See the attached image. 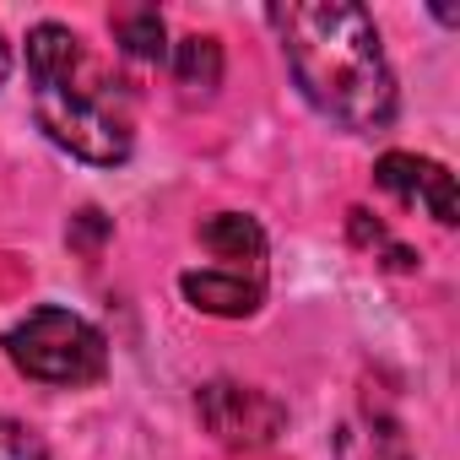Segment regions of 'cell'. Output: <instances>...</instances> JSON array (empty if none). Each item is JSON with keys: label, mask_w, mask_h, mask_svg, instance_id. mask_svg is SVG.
<instances>
[{"label": "cell", "mask_w": 460, "mask_h": 460, "mask_svg": "<svg viewBox=\"0 0 460 460\" xmlns=\"http://www.w3.org/2000/svg\"><path fill=\"white\" fill-rule=\"evenodd\" d=\"M266 22L282 39L288 71L304 103L347 136L390 130L401 114V87L385 60L379 28L352 0H288L266 6Z\"/></svg>", "instance_id": "6da1fadb"}, {"label": "cell", "mask_w": 460, "mask_h": 460, "mask_svg": "<svg viewBox=\"0 0 460 460\" xmlns=\"http://www.w3.org/2000/svg\"><path fill=\"white\" fill-rule=\"evenodd\" d=\"M28 82L39 130L93 168H119L136 152L130 87L87 55V44L66 22L28 28Z\"/></svg>", "instance_id": "7a4b0ae2"}, {"label": "cell", "mask_w": 460, "mask_h": 460, "mask_svg": "<svg viewBox=\"0 0 460 460\" xmlns=\"http://www.w3.org/2000/svg\"><path fill=\"white\" fill-rule=\"evenodd\" d=\"M6 358L22 379L49 385V390H82V385H98L109 374L103 331L87 314L60 309V304H44L28 320H17L6 331Z\"/></svg>", "instance_id": "3957f363"}, {"label": "cell", "mask_w": 460, "mask_h": 460, "mask_svg": "<svg viewBox=\"0 0 460 460\" xmlns=\"http://www.w3.org/2000/svg\"><path fill=\"white\" fill-rule=\"evenodd\" d=\"M195 411L206 422V433L227 449H261L271 444L282 428H288V406L255 385H239V379H211L200 385L195 395Z\"/></svg>", "instance_id": "277c9868"}, {"label": "cell", "mask_w": 460, "mask_h": 460, "mask_svg": "<svg viewBox=\"0 0 460 460\" xmlns=\"http://www.w3.org/2000/svg\"><path fill=\"white\" fill-rule=\"evenodd\" d=\"M374 184L385 195H395L401 206L411 211H428L438 227H455L460 222V206H455V173L433 157H417V152H385L374 163Z\"/></svg>", "instance_id": "5b68a950"}, {"label": "cell", "mask_w": 460, "mask_h": 460, "mask_svg": "<svg viewBox=\"0 0 460 460\" xmlns=\"http://www.w3.org/2000/svg\"><path fill=\"white\" fill-rule=\"evenodd\" d=\"M179 293L190 309L200 314H217V320H250L261 304H266V282L261 277H244V271H184L179 277Z\"/></svg>", "instance_id": "8992f818"}, {"label": "cell", "mask_w": 460, "mask_h": 460, "mask_svg": "<svg viewBox=\"0 0 460 460\" xmlns=\"http://www.w3.org/2000/svg\"><path fill=\"white\" fill-rule=\"evenodd\" d=\"M331 449H336V460H417L406 428H401L390 411H374V406H368V411H352V417L336 428Z\"/></svg>", "instance_id": "52a82bcc"}, {"label": "cell", "mask_w": 460, "mask_h": 460, "mask_svg": "<svg viewBox=\"0 0 460 460\" xmlns=\"http://www.w3.org/2000/svg\"><path fill=\"white\" fill-rule=\"evenodd\" d=\"M200 244L222 261L217 271H244L261 277V261H266V227L250 217V211H217L200 222Z\"/></svg>", "instance_id": "ba28073f"}, {"label": "cell", "mask_w": 460, "mask_h": 460, "mask_svg": "<svg viewBox=\"0 0 460 460\" xmlns=\"http://www.w3.org/2000/svg\"><path fill=\"white\" fill-rule=\"evenodd\" d=\"M168 66L173 82L184 93V103H211L222 87V44L211 33H184L179 44H168Z\"/></svg>", "instance_id": "9c48e42d"}, {"label": "cell", "mask_w": 460, "mask_h": 460, "mask_svg": "<svg viewBox=\"0 0 460 460\" xmlns=\"http://www.w3.org/2000/svg\"><path fill=\"white\" fill-rule=\"evenodd\" d=\"M114 39L130 60H168V28L152 6H136V12H119L114 17Z\"/></svg>", "instance_id": "30bf717a"}, {"label": "cell", "mask_w": 460, "mask_h": 460, "mask_svg": "<svg viewBox=\"0 0 460 460\" xmlns=\"http://www.w3.org/2000/svg\"><path fill=\"white\" fill-rule=\"evenodd\" d=\"M352 244L379 250V255H385V266H395V271H417V266H422V261H417V250L395 244V239H390V227H385V222H374L363 206H352Z\"/></svg>", "instance_id": "8fae6325"}, {"label": "cell", "mask_w": 460, "mask_h": 460, "mask_svg": "<svg viewBox=\"0 0 460 460\" xmlns=\"http://www.w3.org/2000/svg\"><path fill=\"white\" fill-rule=\"evenodd\" d=\"M0 460H49V449H44V438L28 422L0 417Z\"/></svg>", "instance_id": "7c38bea8"}, {"label": "cell", "mask_w": 460, "mask_h": 460, "mask_svg": "<svg viewBox=\"0 0 460 460\" xmlns=\"http://www.w3.org/2000/svg\"><path fill=\"white\" fill-rule=\"evenodd\" d=\"M6 76H12V44H6V33H0V87H6Z\"/></svg>", "instance_id": "4fadbf2b"}]
</instances>
